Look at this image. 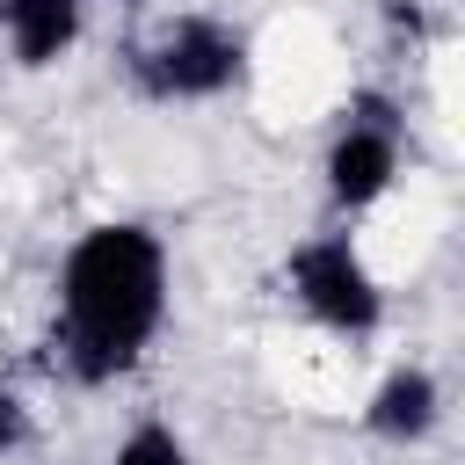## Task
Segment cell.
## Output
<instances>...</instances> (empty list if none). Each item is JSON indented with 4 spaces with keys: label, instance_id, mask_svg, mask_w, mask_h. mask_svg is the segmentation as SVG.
<instances>
[{
    "label": "cell",
    "instance_id": "1",
    "mask_svg": "<svg viewBox=\"0 0 465 465\" xmlns=\"http://www.w3.org/2000/svg\"><path fill=\"white\" fill-rule=\"evenodd\" d=\"M167 327V240L145 218H94L58 254V371L116 385Z\"/></svg>",
    "mask_w": 465,
    "mask_h": 465
},
{
    "label": "cell",
    "instance_id": "8",
    "mask_svg": "<svg viewBox=\"0 0 465 465\" xmlns=\"http://www.w3.org/2000/svg\"><path fill=\"white\" fill-rule=\"evenodd\" d=\"M29 443H36V407L15 385H0V458H22Z\"/></svg>",
    "mask_w": 465,
    "mask_h": 465
},
{
    "label": "cell",
    "instance_id": "9",
    "mask_svg": "<svg viewBox=\"0 0 465 465\" xmlns=\"http://www.w3.org/2000/svg\"><path fill=\"white\" fill-rule=\"evenodd\" d=\"M124 7H145V0H124Z\"/></svg>",
    "mask_w": 465,
    "mask_h": 465
},
{
    "label": "cell",
    "instance_id": "4",
    "mask_svg": "<svg viewBox=\"0 0 465 465\" xmlns=\"http://www.w3.org/2000/svg\"><path fill=\"white\" fill-rule=\"evenodd\" d=\"M400 182V124H363V116H341V131L327 138L320 153V189L341 218H363L392 196Z\"/></svg>",
    "mask_w": 465,
    "mask_h": 465
},
{
    "label": "cell",
    "instance_id": "2",
    "mask_svg": "<svg viewBox=\"0 0 465 465\" xmlns=\"http://www.w3.org/2000/svg\"><path fill=\"white\" fill-rule=\"evenodd\" d=\"M247 80V29L218 15H174L131 51V87L145 102H218Z\"/></svg>",
    "mask_w": 465,
    "mask_h": 465
},
{
    "label": "cell",
    "instance_id": "6",
    "mask_svg": "<svg viewBox=\"0 0 465 465\" xmlns=\"http://www.w3.org/2000/svg\"><path fill=\"white\" fill-rule=\"evenodd\" d=\"M87 29V0H0V44L22 73H51L58 58H73Z\"/></svg>",
    "mask_w": 465,
    "mask_h": 465
},
{
    "label": "cell",
    "instance_id": "7",
    "mask_svg": "<svg viewBox=\"0 0 465 465\" xmlns=\"http://www.w3.org/2000/svg\"><path fill=\"white\" fill-rule=\"evenodd\" d=\"M109 465H196V450H189V436H182L174 421L145 414V421H131V429L116 436Z\"/></svg>",
    "mask_w": 465,
    "mask_h": 465
},
{
    "label": "cell",
    "instance_id": "3",
    "mask_svg": "<svg viewBox=\"0 0 465 465\" xmlns=\"http://www.w3.org/2000/svg\"><path fill=\"white\" fill-rule=\"evenodd\" d=\"M283 291H291V305L312 327H327L341 341H371L385 327V283H378L371 254L356 247V232H312V240H298L283 254Z\"/></svg>",
    "mask_w": 465,
    "mask_h": 465
},
{
    "label": "cell",
    "instance_id": "5",
    "mask_svg": "<svg viewBox=\"0 0 465 465\" xmlns=\"http://www.w3.org/2000/svg\"><path fill=\"white\" fill-rule=\"evenodd\" d=\"M436 429H443V378L429 363H392L363 400V436L407 450V443H429Z\"/></svg>",
    "mask_w": 465,
    "mask_h": 465
}]
</instances>
